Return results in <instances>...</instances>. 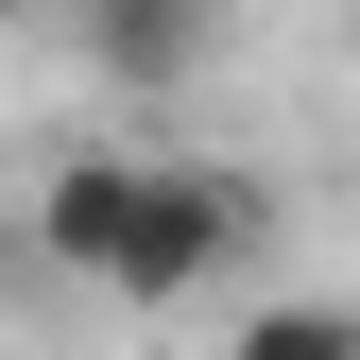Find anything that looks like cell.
<instances>
[{"label":"cell","instance_id":"6da1fadb","mask_svg":"<svg viewBox=\"0 0 360 360\" xmlns=\"http://www.w3.org/2000/svg\"><path fill=\"white\" fill-rule=\"evenodd\" d=\"M257 172L223 155H69L52 189H34V257H52L69 292H120V309H189L206 275H240L257 257Z\"/></svg>","mask_w":360,"mask_h":360},{"label":"cell","instance_id":"7a4b0ae2","mask_svg":"<svg viewBox=\"0 0 360 360\" xmlns=\"http://www.w3.org/2000/svg\"><path fill=\"white\" fill-rule=\"evenodd\" d=\"M86 18H103V69H120V86H189L223 0H86Z\"/></svg>","mask_w":360,"mask_h":360},{"label":"cell","instance_id":"3957f363","mask_svg":"<svg viewBox=\"0 0 360 360\" xmlns=\"http://www.w3.org/2000/svg\"><path fill=\"white\" fill-rule=\"evenodd\" d=\"M240 360H360V292H275L240 326Z\"/></svg>","mask_w":360,"mask_h":360},{"label":"cell","instance_id":"277c9868","mask_svg":"<svg viewBox=\"0 0 360 360\" xmlns=\"http://www.w3.org/2000/svg\"><path fill=\"white\" fill-rule=\"evenodd\" d=\"M0 18H52V0H0Z\"/></svg>","mask_w":360,"mask_h":360}]
</instances>
